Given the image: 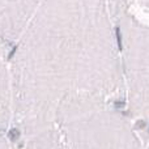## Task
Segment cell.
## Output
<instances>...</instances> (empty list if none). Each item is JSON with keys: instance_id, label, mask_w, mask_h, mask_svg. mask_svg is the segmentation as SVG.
I'll list each match as a JSON object with an SVG mask.
<instances>
[{"instance_id": "cell-1", "label": "cell", "mask_w": 149, "mask_h": 149, "mask_svg": "<svg viewBox=\"0 0 149 149\" xmlns=\"http://www.w3.org/2000/svg\"><path fill=\"white\" fill-rule=\"evenodd\" d=\"M9 72L13 120L30 137L54 127L63 101L123 89L116 29L113 34L95 3L55 1L15 46Z\"/></svg>"}, {"instance_id": "cell-2", "label": "cell", "mask_w": 149, "mask_h": 149, "mask_svg": "<svg viewBox=\"0 0 149 149\" xmlns=\"http://www.w3.org/2000/svg\"><path fill=\"white\" fill-rule=\"evenodd\" d=\"M107 100L77 95L59 105L54 128L70 149H144L134 124Z\"/></svg>"}, {"instance_id": "cell-3", "label": "cell", "mask_w": 149, "mask_h": 149, "mask_svg": "<svg viewBox=\"0 0 149 149\" xmlns=\"http://www.w3.org/2000/svg\"><path fill=\"white\" fill-rule=\"evenodd\" d=\"M128 114L149 122V28H116Z\"/></svg>"}, {"instance_id": "cell-4", "label": "cell", "mask_w": 149, "mask_h": 149, "mask_svg": "<svg viewBox=\"0 0 149 149\" xmlns=\"http://www.w3.org/2000/svg\"><path fill=\"white\" fill-rule=\"evenodd\" d=\"M13 119V97L9 67L0 62V130Z\"/></svg>"}, {"instance_id": "cell-5", "label": "cell", "mask_w": 149, "mask_h": 149, "mask_svg": "<svg viewBox=\"0 0 149 149\" xmlns=\"http://www.w3.org/2000/svg\"><path fill=\"white\" fill-rule=\"evenodd\" d=\"M24 149H70L60 137L59 132L51 127L28 137Z\"/></svg>"}, {"instance_id": "cell-6", "label": "cell", "mask_w": 149, "mask_h": 149, "mask_svg": "<svg viewBox=\"0 0 149 149\" xmlns=\"http://www.w3.org/2000/svg\"><path fill=\"white\" fill-rule=\"evenodd\" d=\"M0 149H15V148L10 144V141H8L5 137L0 136Z\"/></svg>"}, {"instance_id": "cell-7", "label": "cell", "mask_w": 149, "mask_h": 149, "mask_svg": "<svg viewBox=\"0 0 149 149\" xmlns=\"http://www.w3.org/2000/svg\"><path fill=\"white\" fill-rule=\"evenodd\" d=\"M147 149H149V147H148V148H147Z\"/></svg>"}]
</instances>
